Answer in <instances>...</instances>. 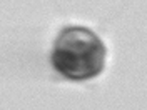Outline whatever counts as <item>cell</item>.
Here are the masks:
<instances>
[{
	"instance_id": "cell-1",
	"label": "cell",
	"mask_w": 147,
	"mask_h": 110,
	"mask_svg": "<svg viewBox=\"0 0 147 110\" xmlns=\"http://www.w3.org/2000/svg\"><path fill=\"white\" fill-rule=\"evenodd\" d=\"M105 48L85 27H67L52 48L50 62L59 73L72 80L92 78L104 70Z\"/></svg>"
}]
</instances>
